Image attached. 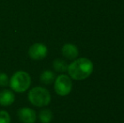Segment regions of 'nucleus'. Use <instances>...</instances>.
<instances>
[{
  "label": "nucleus",
  "mask_w": 124,
  "mask_h": 123,
  "mask_svg": "<svg viewBox=\"0 0 124 123\" xmlns=\"http://www.w3.org/2000/svg\"><path fill=\"white\" fill-rule=\"evenodd\" d=\"M94 69L93 62L85 58H76L68 67V73L74 80H84L90 77Z\"/></svg>",
  "instance_id": "1"
},
{
  "label": "nucleus",
  "mask_w": 124,
  "mask_h": 123,
  "mask_svg": "<svg viewBox=\"0 0 124 123\" xmlns=\"http://www.w3.org/2000/svg\"><path fill=\"white\" fill-rule=\"evenodd\" d=\"M31 84V78L28 72L25 71H17L12 75L9 79L11 89L16 93H24L29 89Z\"/></svg>",
  "instance_id": "2"
},
{
  "label": "nucleus",
  "mask_w": 124,
  "mask_h": 123,
  "mask_svg": "<svg viewBox=\"0 0 124 123\" xmlns=\"http://www.w3.org/2000/svg\"><path fill=\"white\" fill-rule=\"evenodd\" d=\"M28 100L31 105L36 107H44L50 104L52 97L51 94L46 88L36 86L28 93Z\"/></svg>",
  "instance_id": "3"
},
{
  "label": "nucleus",
  "mask_w": 124,
  "mask_h": 123,
  "mask_svg": "<svg viewBox=\"0 0 124 123\" xmlns=\"http://www.w3.org/2000/svg\"><path fill=\"white\" fill-rule=\"evenodd\" d=\"M73 89L72 79L69 75L61 74L56 77L54 81V89L60 96H66L70 94Z\"/></svg>",
  "instance_id": "4"
},
{
  "label": "nucleus",
  "mask_w": 124,
  "mask_h": 123,
  "mask_svg": "<svg viewBox=\"0 0 124 123\" xmlns=\"http://www.w3.org/2000/svg\"><path fill=\"white\" fill-rule=\"evenodd\" d=\"M48 49L47 46L44 45L43 43H35L28 50V54L29 57L32 60H36V61H40L42 60L47 56Z\"/></svg>",
  "instance_id": "5"
},
{
  "label": "nucleus",
  "mask_w": 124,
  "mask_h": 123,
  "mask_svg": "<svg viewBox=\"0 0 124 123\" xmlns=\"http://www.w3.org/2000/svg\"><path fill=\"white\" fill-rule=\"evenodd\" d=\"M17 115L20 121L23 123H35L37 118L36 111L29 107H22L19 109Z\"/></svg>",
  "instance_id": "6"
},
{
  "label": "nucleus",
  "mask_w": 124,
  "mask_h": 123,
  "mask_svg": "<svg viewBox=\"0 0 124 123\" xmlns=\"http://www.w3.org/2000/svg\"><path fill=\"white\" fill-rule=\"evenodd\" d=\"M62 54L69 60H75L78 56V49L75 45L67 43L62 47Z\"/></svg>",
  "instance_id": "7"
},
{
  "label": "nucleus",
  "mask_w": 124,
  "mask_h": 123,
  "mask_svg": "<svg viewBox=\"0 0 124 123\" xmlns=\"http://www.w3.org/2000/svg\"><path fill=\"white\" fill-rule=\"evenodd\" d=\"M15 96L13 90L3 89L0 91V105L2 106H9L15 102Z\"/></svg>",
  "instance_id": "8"
},
{
  "label": "nucleus",
  "mask_w": 124,
  "mask_h": 123,
  "mask_svg": "<svg viewBox=\"0 0 124 123\" xmlns=\"http://www.w3.org/2000/svg\"><path fill=\"white\" fill-rule=\"evenodd\" d=\"M55 73L51 70H44L41 73V76H40L41 82L42 84H46V85H49V84H52L55 81Z\"/></svg>",
  "instance_id": "9"
},
{
  "label": "nucleus",
  "mask_w": 124,
  "mask_h": 123,
  "mask_svg": "<svg viewBox=\"0 0 124 123\" xmlns=\"http://www.w3.org/2000/svg\"><path fill=\"white\" fill-rule=\"evenodd\" d=\"M38 118L41 123H50L53 118V114L49 109H43L38 114Z\"/></svg>",
  "instance_id": "10"
},
{
  "label": "nucleus",
  "mask_w": 124,
  "mask_h": 123,
  "mask_svg": "<svg viewBox=\"0 0 124 123\" xmlns=\"http://www.w3.org/2000/svg\"><path fill=\"white\" fill-rule=\"evenodd\" d=\"M68 67H69L68 63L62 59L57 58V59L54 60L53 62H52V67L56 72H62V73L65 72L68 70Z\"/></svg>",
  "instance_id": "11"
},
{
  "label": "nucleus",
  "mask_w": 124,
  "mask_h": 123,
  "mask_svg": "<svg viewBox=\"0 0 124 123\" xmlns=\"http://www.w3.org/2000/svg\"><path fill=\"white\" fill-rule=\"evenodd\" d=\"M0 123H11L10 115L6 110H0Z\"/></svg>",
  "instance_id": "12"
},
{
  "label": "nucleus",
  "mask_w": 124,
  "mask_h": 123,
  "mask_svg": "<svg viewBox=\"0 0 124 123\" xmlns=\"http://www.w3.org/2000/svg\"><path fill=\"white\" fill-rule=\"evenodd\" d=\"M9 84L8 76L4 72H0V87H7Z\"/></svg>",
  "instance_id": "13"
}]
</instances>
